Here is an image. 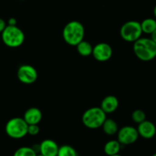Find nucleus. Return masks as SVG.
<instances>
[{"label": "nucleus", "instance_id": "f257e3e1", "mask_svg": "<svg viewBox=\"0 0 156 156\" xmlns=\"http://www.w3.org/2000/svg\"><path fill=\"white\" fill-rule=\"evenodd\" d=\"M136 56L143 62H149L156 57V44L150 37H140L133 43Z\"/></svg>", "mask_w": 156, "mask_h": 156}, {"label": "nucleus", "instance_id": "f03ea898", "mask_svg": "<svg viewBox=\"0 0 156 156\" xmlns=\"http://www.w3.org/2000/svg\"><path fill=\"white\" fill-rule=\"evenodd\" d=\"M85 27L78 21H72L67 23L62 30V37L64 41L70 46L76 47L84 40Z\"/></svg>", "mask_w": 156, "mask_h": 156}, {"label": "nucleus", "instance_id": "7ed1b4c3", "mask_svg": "<svg viewBox=\"0 0 156 156\" xmlns=\"http://www.w3.org/2000/svg\"><path fill=\"white\" fill-rule=\"evenodd\" d=\"M106 118L107 114L100 107H93L88 108L84 112L82 117V121L85 127L96 129L101 127Z\"/></svg>", "mask_w": 156, "mask_h": 156}, {"label": "nucleus", "instance_id": "20e7f679", "mask_svg": "<svg viewBox=\"0 0 156 156\" xmlns=\"http://www.w3.org/2000/svg\"><path fill=\"white\" fill-rule=\"evenodd\" d=\"M1 34L2 42L5 45L11 48L19 47L24 44L25 39L24 33L17 25H7Z\"/></svg>", "mask_w": 156, "mask_h": 156}, {"label": "nucleus", "instance_id": "39448f33", "mask_svg": "<svg viewBox=\"0 0 156 156\" xmlns=\"http://www.w3.org/2000/svg\"><path fill=\"white\" fill-rule=\"evenodd\" d=\"M27 123L22 117H13L8 120L5 126L6 134L15 140L22 139L27 134Z\"/></svg>", "mask_w": 156, "mask_h": 156}, {"label": "nucleus", "instance_id": "423d86ee", "mask_svg": "<svg viewBox=\"0 0 156 156\" xmlns=\"http://www.w3.org/2000/svg\"><path fill=\"white\" fill-rule=\"evenodd\" d=\"M120 37L123 41L134 43L140 39L143 34L140 22L136 21H129L125 22L120 27Z\"/></svg>", "mask_w": 156, "mask_h": 156}, {"label": "nucleus", "instance_id": "0eeeda50", "mask_svg": "<svg viewBox=\"0 0 156 156\" xmlns=\"http://www.w3.org/2000/svg\"><path fill=\"white\" fill-rule=\"evenodd\" d=\"M117 140L123 146H128L135 143L138 140L139 136L136 128L132 126H124L118 129Z\"/></svg>", "mask_w": 156, "mask_h": 156}, {"label": "nucleus", "instance_id": "6e6552de", "mask_svg": "<svg viewBox=\"0 0 156 156\" xmlns=\"http://www.w3.org/2000/svg\"><path fill=\"white\" fill-rule=\"evenodd\" d=\"M17 77L18 80L25 85H30L34 83L38 77L37 71L33 66L21 65L17 71Z\"/></svg>", "mask_w": 156, "mask_h": 156}, {"label": "nucleus", "instance_id": "1a4fd4ad", "mask_svg": "<svg viewBox=\"0 0 156 156\" xmlns=\"http://www.w3.org/2000/svg\"><path fill=\"white\" fill-rule=\"evenodd\" d=\"M113 54V50L111 45L107 43L101 42L93 47L91 55L94 59L98 62H106L111 58Z\"/></svg>", "mask_w": 156, "mask_h": 156}, {"label": "nucleus", "instance_id": "9d476101", "mask_svg": "<svg viewBox=\"0 0 156 156\" xmlns=\"http://www.w3.org/2000/svg\"><path fill=\"white\" fill-rule=\"evenodd\" d=\"M137 131L140 136L146 140H151L155 136L156 126L152 122L149 120H144L139 123L137 126Z\"/></svg>", "mask_w": 156, "mask_h": 156}, {"label": "nucleus", "instance_id": "9b49d317", "mask_svg": "<svg viewBox=\"0 0 156 156\" xmlns=\"http://www.w3.org/2000/svg\"><path fill=\"white\" fill-rule=\"evenodd\" d=\"M59 147L54 140L47 139L39 144V154L44 156H57Z\"/></svg>", "mask_w": 156, "mask_h": 156}, {"label": "nucleus", "instance_id": "f8f14e48", "mask_svg": "<svg viewBox=\"0 0 156 156\" xmlns=\"http://www.w3.org/2000/svg\"><path fill=\"white\" fill-rule=\"evenodd\" d=\"M119 107V101L114 95H108L101 101L100 108L106 114L117 111Z\"/></svg>", "mask_w": 156, "mask_h": 156}, {"label": "nucleus", "instance_id": "ddd939ff", "mask_svg": "<svg viewBox=\"0 0 156 156\" xmlns=\"http://www.w3.org/2000/svg\"><path fill=\"white\" fill-rule=\"evenodd\" d=\"M43 114L41 110L37 108H30L24 114V120L27 125L38 124L42 120Z\"/></svg>", "mask_w": 156, "mask_h": 156}, {"label": "nucleus", "instance_id": "4468645a", "mask_svg": "<svg viewBox=\"0 0 156 156\" xmlns=\"http://www.w3.org/2000/svg\"><path fill=\"white\" fill-rule=\"evenodd\" d=\"M121 146L118 140H110L107 142L104 147V152L108 156H111L119 154L120 149H121Z\"/></svg>", "mask_w": 156, "mask_h": 156}, {"label": "nucleus", "instance_id": "2eb2a0df", "mask_svg": "<svg viewBox=\"0 0 156 156\" xmlns=\"http://www.w3.org/2000/svg\"><path fill=\"white\" fill-rule=\"evenodd\" d=\"M104 133L108 136H114L118 132V125L117 122L111 118H106L101 126Z\"/></svg>", "mask_w": 156, "mask_h": 156}, {"label": "nucleus", "instance_id": "dca6fc26", "mask_svg": "<svg viewBox=\"0 0 156 156\" xmlns=\"http://www.w3.org/2000/svg\"><path fill=\"white\" fill-rule=\"evenodd\" d=\"M142 31L146 34H151L156 29V19L152 18H148L140 22Z\"/></svg>", "mask_w": 156, "mask_h": 156}, {"label": "nucleus", "instance_id": "f3484780", "mask_svg": "<svg viewBox=\"0 0 156 156\" xmlns=\"http://www.w3.org/2000/svg\"><path fill=\"white\" fill-rule=\"evenodd\" d=\"M78 53L82 56H89L92 53L93 47L89 42L86 41H82L76 46Z\"/></svg>", "mask_w": 156, "mask_h": 156}, {"label": "nucleus", "instance_id": "a211bd4d", "mask_svg": "<svg viewBox=\"0 0 156 156\" xmlns=\"http://www.w3.org/2000/svg\"><path fill=\"white\" fill-rule=\"evenodd\" d=\"M57 156H79L77 151L69 145H62L59 146Z\"/></svg>", "mask_w": 156, "mask_h": 156}, {"label": "nucleus", "instance_id": "6ab92c4d", "mask_svg": "<svg viewBox=\"0 0 156 156\" xmlns=\"http://www.w3.org/2000/svg\"><path fill=\"white\" fill-rule=\"evenodd\" d=\"M37 154L32 147L22 146L15 151L13 156H37Z\"/></svg>", "mask_w": 156, "mask_h": 156}, {"label": "nucleus", "instance_id": "aec40b11", "mask_svg": "<svg viewBox=\"0 0 156 156\" xmlns=\"http://www.w3.org/2000/svg\"><path fill=\"white\" fill-rule=\"evenodd\" d=\"M132 120H133V122H135L136 123L139 124V123H142L144 120H146V114L143 110L141 109H136L132 113Z\"/></svg>", "mask_w": 156, "mask_h": 156}, {"label": "nucleus", "instance_id": "412c9836", "mask_svg": "<svg viewBox=\"0 0 156 156\" xmlns=\"http://www.w3.org/2000/svg\"><path fill=\"white\" fill-rule=\"evenodd\" d=\"M40 133V127L38 124L28 125L27 126V134L30 136H37Z\"/></svg>", "mask_w": 156, "mask_h": 156}, {"label": "nucleus", "instance_id": "4be33fe9", "mask_svg": "<svg viewBox=\"0 0 156 156\" xmlns=\"http://www.w3.org/2000/svg\"><path fill=\"white\" fill-rule=\"evenodd\" d=\"M6 26H7V24H6L5 21L4 19H2V18H0V33H2L4 30Z\"/></svg>", "mask_w": 156, "mask_h": 156}, {"label": "nucleus", "instance_id": "5701e85b", "mask_svg": "<svg viewBox=\"0 0 156 156\" xmlns=\"http://www.w3.org/2000/svg\"><path fill=\"white\" fill-rule=\"evenodd\" d=\"M8 25L10 26H16L17 25V19L15 18H9L8 21Z\"/></svg>", "mask_w": 156, "mask_h": 156}, {"label": "nucleus", "instance_id": "b1692460", "mask_svg": "<svg viewBox=\"0 0 156 156\" xmlns=\"http://www.w3.org/2000/svg\"><path fill=\"white\" fill-rule=\"evenodd\" d=\"M150 38L156 44V29L150 34Z\"/></svg>", "mask_w": 156, "mask_h": 156}, {"label": "nucleus", "instance_id": "393cba45", "mask_svg": "<svg viewBox=\"0 0 156 156\" xmlns=\"http://www.w3.org/2000/svg\"><path fill=\"white\" fill-rule=\"evenodd\" d=\"M153 14H154V16H155V19H156V5L154 7V9H153Z\"/></svg>", "mask_w": 156, "mask_h": 156}, {"label": "nucleus", "instance_id": "a878e982", "mask_svg": "<svg viewBox=\"0 0 156 156\" xmlns=\"http://www.w3.org/2000/svg\"><path fill=\"white\" fill-rule=\"evenodd\" d=\"M111 156H122V155H120V154H117V155H111Z\"/></svg>", "mask_w": 156, "mask_h": 156}, {"label": "nucleus", "instance_id": "bb28decb", "mask_svg": "<svg viewBox=\"0 0 156 156\" xmlns=\"http://www.w3.org/2000/svg\"><path fill=\"white\" fill-rule=\"evenodd\" d=\"M37 156H44V155H41V154H37Z\"/></svg>", "mask_w": 156, "mask_h": 156}, {"label": "nucleus", "instance_id": "cd10ccee", "mask_svg": "<svg viewBox=\"0 0 156 156\" xmlns=\"http://www.w3.org/2000/svg\"><path fill=\"white\" fill-rule=\"evenodd\" d=\"M152 156H156V152H155V153H154L153 155H152Z\"/></svg>", "mask_w": 156, "mask_h": 156}, {"label": "nucleus", "instance_id": "c85d7f7f", "mask_svg": "<svg viewBox=\"0 0 156 156\" xmlns=\"http://www.w3.org/2000/svg\"><path fill=\"white\" fill-rule=\"evenodd\" d=\"M21 1H24V0H21Z\"/></svg>", "mask_w": 156, "mask_h": 156}, {"label": "nucleus", "instance_id": "c756f323", "mask_svg": "<svg viewBox=\"0 0 156 156\" xmlns=\"http://www.w3.org/2000/svg\"><path fill=\"white\" fill-rule=\"evenodd\" d=\"M155 137H156V134H155Z\"/></svg>", "mask_w": 156, "mask_h": 156}]
</instances>
